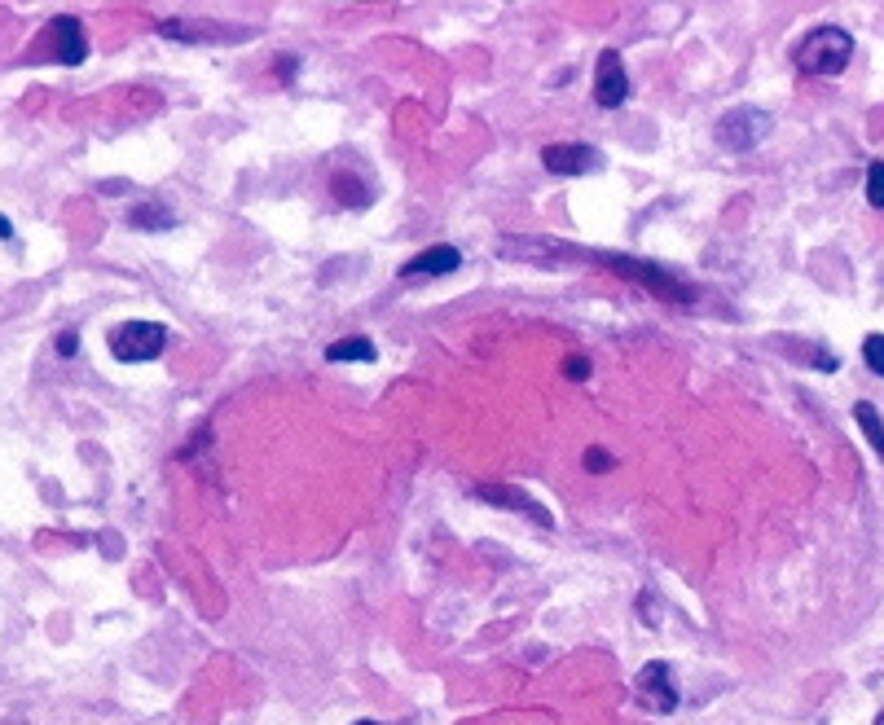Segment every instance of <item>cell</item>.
Listing matches in <instances>:
<instances>
[{"mask_svg":"<svg viewBox=\"0 0 884 725\" xmlns=\"http://www.w3.org/2000/svg\"><path fill=\"white\" fill-rule=\"evenodd\" d=\"M475 497H484L489 506H502V510H519L524 519L541 523V528H555V519H550V510L541 506V501L524 497L519 488H506V484H475Z\"/></svg>","mask_w":884,"mask_h":725,"instance_id":"ba28073f","label":"cell"},{"mask_svg":"<svg viewBox=\"0 0 884 725\" xmlns=\"http://www.w3.org/2000/svg\"><path fill=\"white\" fill-rule=\"evenodd\" d=\"M163 343H168V326H159V321H124L119 330H110V352L124 365L154 361Z\"/></svg>","mask_w":884,"mask_h":725,"instance_id":"3957f363","label":"cell"},{"mask_svg":"<svg viewBox=\"0 0 884 725\" xmlns=\"http://www.w3.org/2000/svg\"><path fill=\"white\" fill-rule=\"evenodd\" d=\"M9 238H14V225H9V220L0 216V242H9Z\"/></svg>","mask_w":884,"mask_h":725,"instance_id":"7402d4cb","label":"cell"},{"mask_svg":"<svg viewBox=\"0 0 884 725\" xmlns=\"http://www.w3.org/2000/svg\"><path fill=\"white\" fill-rule=\"evenodd\" d=\"M159 31L163 36H172V40H185V44H220V40H229V36H247L242 27H216V22H159Z\"/></svg>","mask_w":884,"mask_h":725,"instance_id":"8fae6325","label":"cell"},{"mask_svg":"<svg viewBox=\"0 0 884 725\" xmlns=\"http://www.w3.org/2000/svg\"><path fill=\"white\" fill-rule=\"evenodd\" d=\"M326 361H374V343L370 339H339L326 348Z\"/></svg>","mask_w":884,"mask_h":725,"instance_id":"5bb4252c","label":"cell"},{"mask_svg":"<svg viewBox=\"0 0 884 725\" xmlns=\"http://www.w3.org/2000/svg\"><path fill=\"white\" fill-rule=\"evenodd\" d=\"M770 115H761V110H726L722 119H717V145H722V150H731V154H744V150H757L761 141L770 137Z\"/></svg>","mask_w":884,"mask_h":725,"instance_id":"277c9868","label":"cell"},{"mask_svg":"<svg viewBox=\"0 0 884 725\" xmlns=\"http://www.w3.org/2000/svg\"><path fill=\"white\" fill-rule=\"evenodd\" d=\"M40 44H49L53 62L62 66H80L88 58V36H84V22L71 14H58L49 27L40 31Z\"/></svg>","mask_w":884,"mask_h":725,"instance_id":"5b68a950","label":"cell"},{"mask_svg":"<svg viewBox=\"0 0 884 725\" xmlns=\"http://www.w3.org/2000/svg\"><path fill=\"white\" fill-rule=\"evenodd\" d=\"M867 198H871V207H884V159L871 163V172H867Z\"/></svg>","mask_w":884,"mask_h":725,"instance_id":"2e32d148","label":"cell"},{"mask_svg":"<svg viewBox=\"0 0 884 725\" xmlns=\"http://www.w3.org/2000/svg\"><path fill=\"white\" fill-rule=\"evenodd\" d=\"M352 725H379V721H352Z\"/></svg>","mask_w":884,"mask_h":725,"instance_id":"603a6c76","label":"cell"},{"mask_svg":"<svg viewBox=\"0 0 884 725\" xmlns=\"http://www.w3.org/2000/svg\"><path fill=\"white\" fill-rule=\"evenodd\" d=\"M849 58H854V36H849L845 27H814L810 36L797 44V71L814 75V80L841 75Z\"/></svg>","mask_w":884,"mask_h":725,"instance_id":"6da1fadb","label":"cell"},{"mask_svg":"<svg viewBox=\"0 0 884 725\" xmlns=\"http://www.w3.org/2000/svg\"><path fill=\"white\" fill-rule=\"evenodd\" d=\"M75 343H80V339H75V330H62V334H58V352H62V356H75Z\"/></svg>","mask_w":884,"mask_h":725,"instance_id":"ffe728a7","label":"cell"},{"mask_svg":"<svg viewBox=\"0 0 884 725\" xmlns=\"http://www.w3.org/2000/svg\"><path fill=\"white\" fill-rule=\"evenodd\" d=\"M673 668L665 660H651L638 668V695H643V704L651 712H673L678 708V690H673Z\"/></svg>","mask_w":884,"mask_h":725,"instance_id":"52a82bcc","label":"cell"},{"mask_svg":"<svg viewBox=\"0 0 884 725\" xmlns=\"http://www.w3.org/2000/svg\"><path fill=\"white\" fill-rule=\"evenodd\" d=\"M295 66H300L295 58H278V75H282V80H291V71H295Z\"/></svg>","mask_w":884,"mask_h":725,"instance_id":"44dd1931","label":"cell"},{"mask_svg":"<svg viewBox=\"0 0 884 725\" xmlns=\"http://www.w3.org/2000/svg\"><path fill=\"white\" fill-rule=\"evenodd\" d=\"M462 264V255H458V247H427V251H418L410 264H401V277H445V273H453Z\"/></svg>","mask_w":884,"mask_h":725,"instance_id":"30bf717a","label":"cell"},{"mask_svg":"<svg viewBox=\"0 0 884 725\" xmlns=\"http://www.w3.org/2000/svg\"><path fill=\"white\" fill-rule=\"evenodd\" d=\"M128 225H132V229H146V233H150V229L163 233V229L176 225V216H172V207H163V203H141V207L128 211Z\"/></svg>","mask_w":884,"mask_h":725,"instance_id":"7c38bea8","label":"cell"},{"mask_svg":"<svg viewBox=\"0 0 884 725\" xmlns=\"http://www.w3.org/2000/svg\"><path fill=\"white\" fill-rule=\"evenodd\" d=\"M585 471H590V475H603V471H612V453H607V449H599V444H594V449H585Z\"/></svg>","mask_w":884,"mask_h":725,"instance_id":"e0dca14e","label":"cell"},{"mask_svg":"<svg viewBox=\"0 0 884 725\" xmlns=\"http://www.w3.org/2000/svg\"><path fill=\"white\" fill-rule=\"evenodd\" d=\"M863 361L884 378V334H867L863 339Z\"/></svg>","mask_w":884,"mask_h":725,"instance_id":"9a60e30c","label":"cell"},{"mask_svg":"<svg viewBox=\"0 0 884 725\" xmlns=\"http://www.w3.org/2000/svg\"><path fill=\"white\" fill-rule=\"evenodd\" d=\"M876 725H884V712H880V717H876Z\"/></svg>","mask_w":884,"mask_h":725,"instance_id":"cb8c5ba5","label":"cell"},{"mask_svg":"<svg viewBox=\"0 0 884 725\" xmlns=\"http://www.w3.org/2000/svg\"><path fill=\"white\" fill-rule=\"evenodd\" d=\"M563 374H568V378H590V361H585V356H568V361H563Z\"/></svg>","mask_w":884,"mask_h":725,"instance_id":"d6986e66","label":"cell"},{"mask_svg":"<svg viewBox=\"0 0 884 725\" xmlns=\"http://www.w3.org/2000/svg\"><path fill=\"white\" fill-rule=\"evenodd\" d=\"M854 418H858V427H863L867 444L884 457V418H880V409L871 405V400H858V405H854Z\"/></svg>","mask_w":884,"mask_h":725,"instance_id":"4fadbf2b","label":"cell"},{"mask_svg":"<svg viewBox=\"0 0 884 725\" xmlns=\"http://www.w3.org/2000/svg\"><path fill=\"white\" fill-rule=\"evenodd\" d=\"M656 607H660L656 594H638V616H643L647 624H660V611H656Z\"/></svg>","mask_w":884,"mask_h":725,"instance_id":"ac0fdd59","label":"cell"},{"mask_svg":"<svg viewBox=\"0 0 884 725\" xmlns=\"http://www.w3.org/2000/svg\"><path fill=\"white\" fill-rule=\"evenodd\" d=\"M590 260L603 264V269H612V273H621L625 282L651 290V295L665 299V304H695V295L678 282V277L656 269V264H647V260H634V255H607V251H590Z\"/></svg>","mask_w":884,"mask_h":725,"instance_id":"7a4b0ae2","label":"cell"},{"mask_svg":"<svg viewBox=\"0 0 884 725\" xmlns=\"http://www.w3.org/2000/svg\"><path fill=\"white\" fill-rule=\"evenodd\" d=\"M541 163H546V172H555V176H581V172H590V167L599 163V154H594L590 145L559 141V145H546V150H541Z\"/></svg>","mask_w":884,"mask_h":725,"instance_id":"9c48e42d","label":"cell"},{"mask_svg":"<svg viewBox=\"0 0 884 725\" xmlns=\"http://www.w3.org/2000/svg\"><path fill=\"white\" fill-rule=\"evenodd\" d=\"M629 97V80H625V62L616 49L599 53V66H594V102L603 110H616Z\"/></svg>","mask_w":884,"mask_h":725,"instance_id":"8992f818","label":"cell"}]
</instances>
